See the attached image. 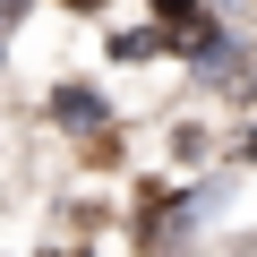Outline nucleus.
<instances>
[{
	"mask_svg": "<svg viewBox=\"0 0 257 257\" xmlns=\"http://www.w3.org/2000/svg\"><path fill=\"white\" fill-rule=\"evenodd\" d=\"M60 120H69V128H94V120H103V103H94V94H77V86H69V94H60Z\"/></svg>",
	"mask_w": 257,
	"mask_h": 257,
	"instance_id": "1",
	"label": "nucleus"
},
{
	"mask_svg": "<svg viewBox=\"0 0 257 257\" xmlns=\"http://www.w3.org/2000/svg\"><path fill=\"white\" fill-rule=\"evenodd\" d=\"M240 257H257V240H240Z\"/></svg>",
	"mask_w": 257,
	"mask_h": 257,
	"instance_id": "2",
	"label": "nucleus"
}]
</instances>
